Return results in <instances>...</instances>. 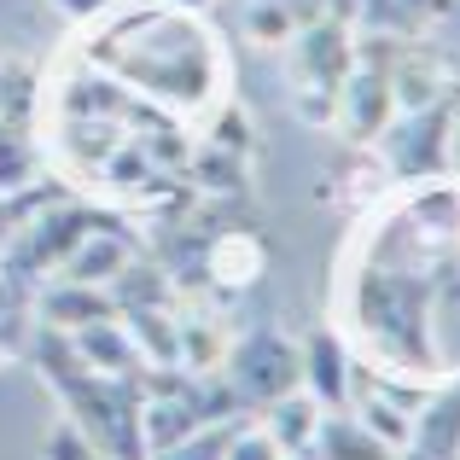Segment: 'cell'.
Here are the masks:
<instances>
[{"mask_svg":"<svg viewBox=\"0 0 460 460\" xmlns=\"http://www.w3.org/2000/svg\"><path fill=\"white\" fill-rule=\"evenodd\" d=\"M455 93L449 100H438V105H420V111H402V117H391V123L379 128V164H385V175L391 181H449V169H455Z\"/></svg>","mask_w":460,"mask_h":460,"instance_id":"1","label":"cell"},{"mask_svg":"<svg viewBox=\"0 0 460 460\" xmlns=\"http://www.w3.org/2000/svg\"><path fill=\"white\" fill-rule=\"evenodd\" d=\"M297 35V111L309 117V123H332L338 111V82L349 76V65H356V47H349V30L332 18H314L304 23Z\"/></svg>","mask_w":460,"mask_h":460,"instance_id":"2","label":"cell"},{"mask_svg":"<svg viewBox=\"0 0 460 460\" xmlns=\"http://www.w3.org/2000/svg\"><path fill=\"white\" fill-rule=\"evenodd\" d=\"M222 379L227 391L239 396V408H262L274 402V396L297 391V344L286 332H274V326H257V332H245L239 344L222 349Z\"/></svg>","mask_w":460,"mask_h":460,"instance_id":"3","label":"cell"},{"mask_svg":"<svg viewBox=\"0 0 460 460\" xmlns=\"http://www.w3.org/2000/svg\"><path fill=\"white\" fill-rule=\"evenodd\" d=\"M356 361H349V344L332 332V326H321V332L304 338V349H297V385L314 396V402L332 414V408H349V391H356Z\"/></svg>","mask_w":460,"mask_h":460,"instance_id":"4","label":"cell"},{"mask_svg":"<svg viewBox=\"0 0 460 460\" xmlns=\"http://www.w3.org/2000/svg\"><path fill=\"white\" fill-rule=\"evenodd\" d=\"M257 414H262V426H257V431H262V438H269L280 455H309L314 426H321L326 408L314 402L304 385H297V391H286V396H274V402H262Z\"/></svg>","mask_w":460,"mask_h":460,"instance_id":"5","label":"cell"},{"mask_svg":"<svg viewBox=\"0 0 460 460\" xmlns=\"http://www.w3.org/2000/svg\"><path fill=\"white\" fill-rule=\"evenodd\" d=\"M70 344L93 373H140V349H135V332L123 326V314H100V321L76 326Z\"/></svg>","mask_w":460,"mask_h":460,"instance_id":"6","label":"cell"},{"mask_svg":"<svg viewBox=\"0 0 460 460\" xmlns=\"http://www.w3.org/2000/svg\"><path fill=\"white\" fill-rule=\"evenodd\" d=\"M123 262H128V245L111 234V227H93V234H82L76 245L65 251L58 274H65V280H76V286H111Z\"/></svg>","mask_w":460,"mask_h":460,"instance_id":"7","label":"cell"},{"mask_svg":"<svg viewBox=\"0 0 460 460\" xmlns=\"http://www.w3.org/2000/svg\"><path fill=\"white\" fill-rule=\"evenodd\" d=\"M309 460H391V449H385L356 414L332 408V414H321V426H314Z\"/></svg>","mask_w":460,"mask_h":460,"instance_id":"8","label":"cell"},{"mask_svg":"<svg viewBox=\"0 0 460 460\" xmlns=\"http://www.w3.org/2000/svg\"><path fill=\"white\" fill-rule=\"evenodd\" d=\"M35 309H41V321H47V326H65V332H76V326L100 321V314H117L111 292H100V286H76V280L47 286Z\"/></svg>","mask_w":460,"mask_h":460,"instance_id":"9","label":"cell"},{"mask_svg":"<svg viewBox=\"0 0 460 460\" xmlns=\"http://www.w3.org/2000/svg\"><path fill=\"white\" fill-rule=\"evenodd\" d=\"M30 175H35V157H30V140H23L18 117H0V192L30 187Z\"/></svg>","mask_w":460,"mask_h":460,"instance_id":"10","label":"cell"},{"mask_svg":"<svg viewBox=\"0 0 460 460\" xmlns=\"http://www.w3.org/2000/svg\"><path fill=\"white\" fill-rule=\"evenodd\" d=\"M239 426H245V420H222V426H199L192 438H181L175 449H164V455H152V460H222Z\"/></svg>","mask_w":460,"mask_h":460,"instance_id":"11","label":"cell"},{"mask_svg":"<svg viewBox=\"0 0 460 460\" xmlns=\"http://www.w3.org/2000/svg\"><path fill=\"white\" fill-rule=\"evenodd\" d=\"M47 460H105L100 449L88 443V431L82 426H53V438H47Z\"/></svg>","mask_w":460,"mask_h":460,"instance_id":"12","label":"cell"},{"mask_svg":"<svg viewBox=\"0 0 460 460\" xmlns=\"http://www.w3.org/2000/svg\"><path fill=\"white\" fill-rule=\"evenodd\" d=\"M222 460H280V449H274V443L262 438V431H245V426H239Z\"/></svg>","mask_w":460,"mask_h":460,"instance_id":"13","label":"cell"},{"mask_svg":"<svg viewBox=\"0 0 460 460\" xmlns=\"http://www.w3.org/2000/svg\"><path fill=\"white\" fill-rule=\"evenodd\" d=\"M23 338H30V321H23V309L0 314V361H12L23 349Z\"/></svg>","mask_w":460,"mask_h":460,"instance_id":"14","label":"cell"},{"mask_svg":"<svg viewBox=\"0 0 460 460\" xmlns=\"http://www.w3.org/2000/svg\"><path fill=\"white\" fill-rule=\"evenodd\" d=\"M321 12H326L332 23H344V30H349V23H356V12H361V0H321Z\"/></svg>","mask_w":460,"mask_h":460,"instance_id":"15","label":"cell"},{"mask_svg":"<svg viewBox=\"0 0 460 460\" xmlns=\"http://www.w3.org/2000/svg\"><path fill=\"white\" fill-rule=\"evenodd\" d=\"M286 12H292V23L304 30V23H314V18H326L321 12V0H286Z\"/></svg>","mask_w":460,"mask_h":460,"instance_id":"16","label":"cell"},{"mask_svg":"<svg viewBox=\"0 0 460 460\" xmlns=\"http://www.w3.org/2000/svg\"><path fill=\"white\" fill-rule=\"evenodd\" d=\"M58 6L70 12V18H93L100 6H111V0H58Z\"/></svg>","mask_w":460,"mask_h":460,"instance_id":"17","label":"cell"},{"mask_svg":"<svg viewBox=\"0 0 460 460\" xmlns=\"http://www.w3.org/2000/svg\"><path fill=\"white\" fill-rule=\"evenodd\" d=\"M169 6H181V12H199V6H204V0H169Z\"/></svg>","mask_w":460,"mask_h":460,"instance_id":"18","label":"cell"},{"mask_svg":"<svg viewBox=\"0 0 460 460\" xmlns=\"http://www.w3.org/2000/svg\"><path fill=\"white\" fill-rule=\"evenodd\" d=\"M280 460H309V455H280Z\"/></svg>","mask_w":460,"mask_h":460,"instance_id":"19","label":"cell"}]
</instances>
